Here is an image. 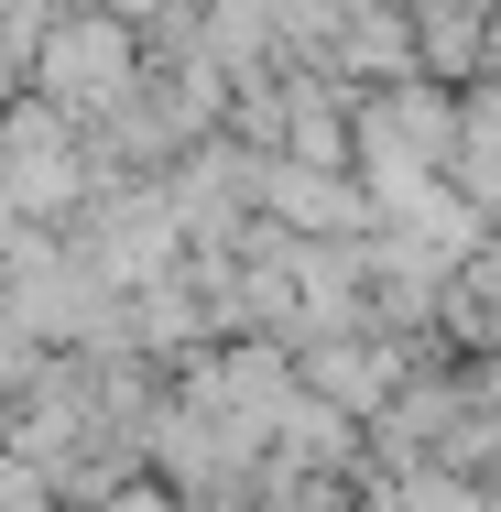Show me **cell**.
Returning <instances> with one entry per match:
<instances>
[{"label": "cell", "instance_id": "obj_1", "mask_svg": "<svg viewBox=\"0 0 501 512\" xmlns=\"http://www.w3.org/2000/svg\"><path fill=\"white\" fill-rule=\"evenodd\" d=\"M88 186V153H77V131H66V109H22L11 131H0V197L11 207H66Z\"/></svg>", "mask_w": 501, "mask_h": 512}, {"label": "cell", "instance_id": "obj_2", "mask_svg": "<svg viewBox=\"0 0 501 512\" xmlns=\"http://www.w3.org/2000/svg\"><path fill=\"white\" fill-rule=\"evenodd\" d=\"M44 99L55 109H131V33L120 22H66L44 44Z\"/></svg>", "mask_w": 501, "mask_h": 512}, {"label": "cell", "instance_id": "obj_3", "mask_svg": "<svg viewBox=\"0 0 501 512\" xmlns=\"http://www.w3.org/2000/svg\"><path fill=\"white\" fill-rule=\"evenodd\" d=\"M458 186L501 197V88H480V99L458 109Z\"/></svg>", "mask_w": 501, "mask_h": 512}, {"label": "cell", "instance_id": "obj_4", "mask_svg": "<svg viewBox=\"0 0 501 512\" xmlns=\"http://www.w3.org/2000/svg\"><path fill=\"white\" fill-rule=\"evenodd\" d=\"M469 327L501 338V251H491V273H469Z\"/></svg>", "mask_w": 501, "mask_h": 512}]
</instances>
